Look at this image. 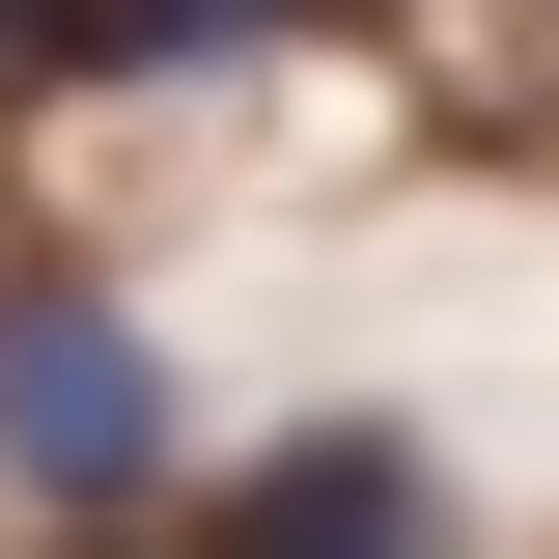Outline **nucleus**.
Instances as JSON below:
<instances>
[{"label": "nucleus", "mask_w": 559, "mask_h": 559, "mask_svg": "<svg viewBox=\"0 0 559 559\" xmlns=\"http://www.w3.org/2000/svg\"><path fill=\"white\" fill-rule=\"evenodd\" d=\"M280 57V0H28V84H224Z\"/></svg>", "instance_id": "2"}, {"label": "nucleus", "mask_w": 559, "mask_h": 559, "mask_svg": "<svg viewBox=\"0 0 559 559\" xmlns=\"http://www.w3.org/2000/svg\"><path fill=\"white\" fill-rule=\"evenodd\" d=\"M0 448L57 503H140L168 476V336H140L112 280H0Z\"/></svg>", "instance_id": "1"}, {"label": "nucleus", "mask_w": 559, "mask_h": 559, "mask_svg": "<svg viewBox=\"0 0 559 559\" xmlns=\"http://www.w3.org/2000/svg\"><path fill=\"white\" fill-rule=\"evenodd\" d=\"M224 559H419V448H280Z\"/></svg>", "instance_id": "3"}, {"label": "nucleus", "mask_w": 559, "mask_h": 559, "mask_svg": "<svg viewBox=\"0 0 559 559\" xmlns=\"http://www.w3.org/2000/svg\"><path fill=\"white\" fill-rule=\"evenodd\" d=\"M0 84H28V0H0Z\"/></svg>", "instance_id": "4"}]
</instances>
